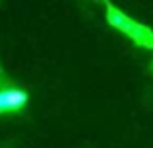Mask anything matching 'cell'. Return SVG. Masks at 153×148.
Here are the masks:
<instances>
[{"label": "cell", "mask_w": 153, "mask_h": 148, "mask_svg": "<svg viewBox=\"0 0 153 148\" xmlns=\"http://www.w3.org/2000/svg\"><path fill=\"white\" fill-rule=\"evenodd\" d=\"M29 101L27 92L22 88H6L0 90V113H16L22 111Z\"/></svg>", "instance_id": "obj_1"}]
</instances>
